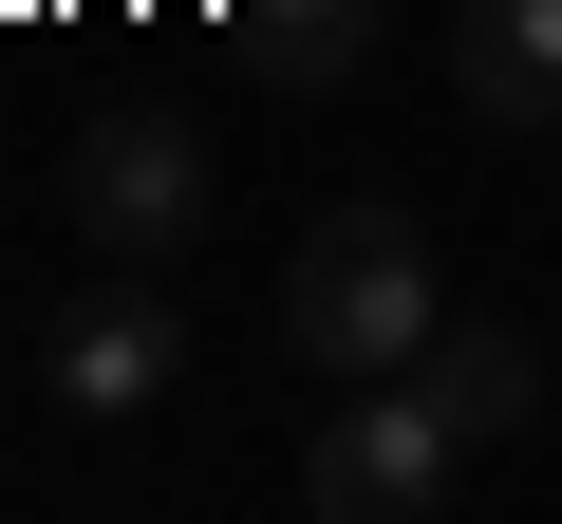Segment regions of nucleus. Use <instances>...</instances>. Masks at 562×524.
<instances>
[{
	"mask_svg": "<svg viewBox=\"0 0 562 524\" xmlns=\"http://www.w3.org/2000/svg\"><path fill=\"white\" fill-rule=\"evenodd\" d=\"M375 20H394V0H244V38L301 76V94H338V76L375 57Z\"/></svg>",
	"mask_w": 562,
	"mask_h": 524,
	"instance_id": "obj_7",
	"label": "nucleus"
},
{
	"mask_svg": "<svg viewBox=\"0 0 562 524\" xmlns=\"http://www.w3.org/2000/svg\"><path fill=\"white\" fill-rule=\"evenodd\" d=\"M413 394H431V412H450L469 449H506V431L543 412V356H525L506 319H431V356H413Z\"/></svg>",
	"mask_w": 562,
	"mask_h": 524,
	"instance_id": "obj_6",
	"label": "nucleus"
},
{
	"mask_svg": "<svg viewBox=\"0 0 562 524\" xmlns=\"http://www.w3.org/2000/svg\"><path fill=\"white\" fill-rule=\"evenodd\" d=\"M450 468H469V431H450L413 375H338V412L301 431V505H319V524H431Z\"/></svg>",
	"mask_w": 562,
	"mask_h": 524,
	"instance_id": "obj_2",
	"label": "nucleus"
},
{
	"mask_svg": "<svg viewBox=\"0 0 562 524\" xmlns=\"http://www.w3.org/2000/svg\"><path fill=\"white\" fill-rule=\"evenodd\" d=\"M76 243H113V262H169L188 225H206V132L188 113H150V94H113L94 132H76Z\"/></svg>",
	"mask_w": 562,
	"mask_h": 524,
	"instance_id": "obj_3",
	"label": "nucleus"
},
{
	"mask_svg": "<svg viewBox=\"0 0 562 524\" xmlns=\"http://www.w3.org/2000/svg\"><path fill=\"white\" fill-rule=\"evenodd\" d=\"M169 375H188V319H169V262H113V282H94V300H76L57 338H38V394H57V412H94V431H113V412H150Z\"/></svg>",
	"mask_w": 562,
	"mask_h": 524,
	"instance_id": "obj_4",
	"label": "nucleus"
},
{
	"mask_svg": "<svg viewBox=\"0 0 562 524\" xmlns=\"http://www.w3.org/2000/svg\"><path fill=\"white\" fill-rule=\"evenodd\" d=\"M450 94L487 132H562V0H469L450 20Z\"/></svg>",
	"mask_w": 562,
	"mask_h": 524,
	"instance_id": "obj_5",
	"label": "nucleus"
},
{
	"mask_svg": "<svg viewBox=\"0 0 562 524\" xmlns=\"http://www.w3.org/2000/svg\"><path fill=\"white\" fill-rule=\"evenodd\" d=\"M431 319H450V282H431V225L413 206L357 187V206L301 225V262H281V356L301 375H413Z\"/></svg>",
	"mask_w": 562,
	"mask_h": 524,
	"instance_id": "obj_1",
	"label": "nucleus"
}]
</instances>
